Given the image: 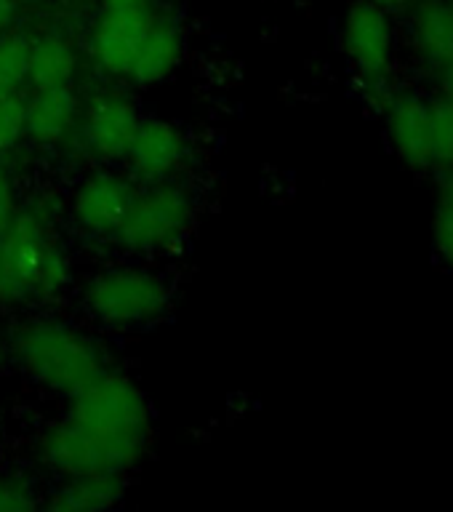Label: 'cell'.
<instances>
[{
	"label": "cell",
	"instance_id": "1",
	"mask_svg": "<svg viewBox=\"0 0 453 512\" xmlns=\"http://www.w3.org/2000/svg\"><path fill=\"white\" fill-rule=\"evenodd\" d=\"M72 398L75 408L70 419L102 454L107 470L118 475L131 467L144 451L150 427L142 392L120 376L102 374Z\"/></svg>",
	"mask_w": 453,
	"mask_h": 512
},
{
	"label": "cell",
	"instance_id": "2",
	"mask_svg": "<svg viewBox=\"0 0 453 512\" xmlns=\"http://www.w3.org/2000/svg\"><path fill=\"white\" fill-rule=\"evenodd\" d=\"M16 355L38 382L51 390L78 395L96 376H102V358L86 336L64 326L24 328L16 336Z\"/></svg>",
	"mask_w": 453,
	"mask_h": 512
},
{
	"label": "cell",
	"instance_id": "3",
	"mask_svg": "<svg viewBox=\"0 0 453 512\" xmlns=\"http://www.w3.org/2000/svg\"><path fill=\"white\" fill-rule=\"evenodd\" d=\"M86 302L96 318L112 326H131L158 318L166 310L168 291L155 275L142 270H110L96 275Z\"/></svg>",
	"mask_w": 453,
	"mask_h": 512
},
{
	"label": "cell",
	"instance_id": "4",
	"mask_svg": "<svg viewBox=\"0 0 453 512\" xmlns=\"http://www.w3.org/2000/svg\"><path fill=\"white\" fill-rule=\"evenodd\" d=\"M51 246L43 238V227L35 216L11 219L0 235V299L22 302L30 294H40L43 267Z\"/></svg>",
	"mask_w": 453,
	"mask_h": 512
},
{
	"label": "cell",
	"instance_id": "5",
	"mask_svg": "<svg viewBox=\"0 0 453 512\" xmlns=\"http://www.w3.org/2000/svg\"><path fill=\"white\" fill-rule=\"evenodd\" d=\"M342 48L350 56L358 75H379L395 70L398 32L390 11L358 0L344 16Z\"/></svg>",
	"mask_w": 453,
	"mask_h": 512
},
{
	"label": "cell",
	"instance_id": "6",
	"mask_svg": "<svg viewBox=\"0 0 453 512\" xmlns=\"http://www.w3.org/2000/svg\"><path fill=\"white\" fill-rule=\"evenodd\" d=\"M384 128L392 150L411 171H432L430 99L414 86H400L395 102L384 112Z\"/></svg>",
	"mask_w": 453,
	"mask_h": 512
},
{
	"label": "cell",
	"instance_id": "7",
	"mask_svg": "<svg viewBox=\"0 0 453 512\" xmlns=\"http://www.w3.org/2000/svg\"><path fill=\"white\" fill-rule=\"evenodd\" d=\"M403 14L416 70L422 78L435 80L453 56V0H414Z\"/></svg>",
	"mask_w": 453,
	"mask_h": 512
},
{
	"label": "cell",
	"instance_id": "8",
	"mask_svg": "<svg viewBox=\"0 0 453 512\" xmlns=\"http://www.w3.org/2000/svg\"><path fill=\"white\" fill-rule=\"evenodd\" d=\"M190 200L179 190H158L136 198L120 224V240L131 248H158L179 235L190 222Z\"/></svg>",
	"mask_w": 453,
	"mask_h": 512
},
{
	"label": "cell",
	"instance_id": "9",
	"mask_svg": "<svg viewBox=\"0 0 453 512\" xmlns=\"http://www.w3.org/2000/svg\"><path fill=\"white\" fill-rule=\"evenodd\" d=\"M150 27L152 16L144 3L104 8L94 30V51L99 64L112 75H128Z\"/></svg>",
	"mask_w": 453,
	"mask_h": 512
},
{
	"label": "cell",
	"instance_id": "10",
	"mask_svg": "<svg viewBox=\"0 0 453 512\" xmlns=\"http://www.w3.org/2000/svg\"><path fill=\"white\" fill-rule=\"evenodd\" d=\"M134 190L118 176H94L80 187L75 198V214L86 230L118 232L134 206Z\"/></svg>",
	"mask_w": 453,
	"mask_h": 512
},
{
	"label": "cell",
	"instance_id": "11",
	"mask_svg": "<svg viewBox=\"0 0 453 512\" xmlns=\"http://www.w3.org/2000/svg\"><path fill=\"white\" fill-rule=\"evenodd\" d=\"M139 118L126 99L102 96L91 104L86 118V139L104 158H123L134 142Z\"/></svg>",
	"mask_w": 453,
	"mask_h": 512
},
{
	"label": "cell",
	"instance_id": "12",
	"mask_svg": "<svg viewBox=\"0 0 453 512\" xmlns=\"http://www.w3.org/2000/svg\"><path fill=\"white\" fill-rule=\"evenodd\" d=\"M182 152V136L171 123H163V120L139 123L134 142L128 147V155L134 160L136 171L142 176H150V179L168 174L182 160Z\"/></svg>",
	"mask_w": 453,
	"mask_h": 512
},
{
	"label": "cell",
	"instance_id": "13",
	"mask_svg": "<svg viewBox=\"0 0 453 512\" xmlns=\"http://www.w3.org/2000/svg\"><path fill=\"white\" fill-rule=\"evenodd\" d=\"M75 110H78V99L70 86L43 88L27 104V134L43 144L59 142L72 126Z\"/></svg>",
	"mask_w": 453,
	"mask_h": 512
},
{
	"label": "cell",
	"instance_id": "14",
	"mask_svg": "<svg viewBox=\"0 0 453 512\" xmlns=\"http://www.w3.org/2000/svg\"><path fill=\"white\" fill-rule=\"evenodd\" d=\"M179 54H182V38L179 32L171 24H158L152 22L147 38L142 40V46L136 51L134 64H131V78L136 83H158L174 70L176 62H179Z\"/></svg>",
	"mask_w": 453,
	"mask_h": 512
},
{
	"label": "cell",
	"instance_id": "15",
	"mask_svg": "<svg viewBox=\"0 0 453 512\" xmlns=\"http://www.w3.org/2000/svg\"><path fill=\"white\" fill-rule=\"evenodd\" d=\"M120 480L110 472L96 475H78L70 486H64L51 502L56 512H99L118 502Z\"/></svg>",
	"mask_w": 453,
	"mask_h": 512
},
{
	"label": "cell",
	"instance_id": "16",
	"mask_svg": "<svg viewBox=\"0 0 453 512\" xmlns=\"http://www.w3.org/2000/svg\"><path fill=\"white\" fill-rule=\"evenodd\" d=\"M75 51L70 43L62 38H43L35 46H30V72L27 78L32 86L43 91V88H59L70 86L72 75H75Z\"/></svg>",
	"mask_w": 453,
	"mask_h": 512
},
{
	"label": "cell",
	"instance_id": "17",
	"mask_svg": "<svg viewBox=\"0 0 453 512\" xmlns=\"http://www.w3.org/2000/svg\"><path fill=\"white\" fill-rule=\"evenodd\" d=\"M30 72V43L19 35L0 40V99L22 86Z\"/></svg>",
	"mask_w": 453,
	"mask_h": 512
},
{
	"label": "cell",
	"instance_id": "18",
	"mask_svg": "<svg viewBox=\"0 0 453 512\" xmlns=\"http://www.w3.org/2000/svg\"><path fill=\"white\" fill-rule=\"evenodd\" d=\"M358 91L360 99L366 102V107L376 115H384L390 110V104L395 102V96L400 91V83L395 80L392 72H379V75H358Z\"/></svg>",
	"mask_w": 453,
	"mask_h": 512
},
{
	"label": "cell",
	"instance_id": "19",
	"mask_svg": "<svg viewBox=\"0 0 453 512\" xmlns=\"http://www.w3.org/2000/svg\"><path fill=\"white\" fill-rule=\"evenodd\" d=\"M27 131V104L19 96L0 99V152L11 150Z\"/></svg>",
	"mask_w": 453,
	"mask_h": 512
},
{
	"label": "cell",
	"instance_id": "20",
	"mask_svg": "<svg viewBox=\"0 0 453 512\" xmlns=\"http://www.w3.org/2000/svg\"><path fill=\"white\" fill-rule=\"evenodd\" d=\"M432 246L438 262L453 272V211L438 208L432 219Z\"/></svg>",
	"mask_w": 453,
	"mask_h": 512
},
{
	"label": "cell",
	"instance_id": "21",
	"mask_svg": "<svg viewBox=\"0 0 453 512\" xmlns=\"http://www.w3.org/2000/svg\"><path fill=\"white\" fill-rule=\"evenodd\" d=\"M64 283H67V264H64L62 254L51 248V254H48L46 259V267H43V278H40V294H56Z\"/></svg>",
	"mask_w": 453,
	"mask_h": 512
},
{
	"label": "cell",
	"instance_id": "22",
	"mask_svg": "<svg viewBox=\"0 0 453 512\" xmlns=\"http://www.w3.org/2000/svg\"><path fill=\"white\" fill-rule=\"evenodd\" d=\"M32 507L35 504H32L27 488L14 480H0V512H27Z\"/></svg>",
	"mask_w": 453,
	"mask_h": 512
},
{
	"label": "cell",
	"instance_id": "23",
	"mask_svg": "<svg viewBox=\"0 0 453 512\" xmlns=\"http://www.w3.org/2000/svg\"><path fill=\"white\" fill-rule=\"evenodd\" d=\"M11 219H14V192H11L8 176L0 171V235L6 232Z\"/></svg>",
	"mask_w": 453,
	"mask_h": 512
},
{
	"label": "cell",
	"instance_id": "24",
	"mask_svg": "<svg viewBox=\"0 0 453 512\" xmlns=\"http://www.w3.org/2000/svg\"><path fill=\"white\" fill-rule=\"evenodd\" d=\"M438 208H446V211H453V168H448V171H440V179H438Z\"/></svg>",
	"mask_w": 453,
	"mask_h": 512
},
{
	"label": "cell",
	"instance_id": "25",
	"mask_svg": "<svg viewBox=\"0 0 453 512\" xmlns=\"http://www.w3.org/2000/svg\"><path fill=\"white\" fill-rule=\"evenodd\" d=\"M435 86L440 88V94H446V96H453V56L448 59L443 67L438 70V75H435V80H432Z\"/></svg>",
	"mask_w": 453,
	"mask_h": 512
},
{
	"label": "cell",
	"instance_id": "26",
	"mask_svg": "<svg viewBox=\"0 0 453 512\" xmlns=\"http://www.w3.org/2000/svg\"><path fill=\"white\" fill-rule=\"evenodd\" d=\"M366 3H374V6L384 8V11H390V14H395V11H406L414 0H366Z\"/></svg>",
	"mask_w": 453,
	"mask_h": 512
},
{
	"label": "cell",
	"instance_id": "27",
	"mask_svg": "<svg viewBox=\"0 0 453 512\" xmlns=\"http://www.w3.org/2000/svg\"><path fill=\"white\" fill-rule=\"evenodd\" d=\"M14 11V0H0V32H3V27L14 19Z\"/></svg>",
	"mask_w": 453,
	"mask_h": 512
},
{
	"label": "cell",
	"instance_id": "28",
	"mask_svg": "<svg viewBox=\"0 0 453 512\" xmlns=\"http://www.w3.org/2000/svg\"><path fill=\"white\" fill-rule=\"evenodd\" d=\"M139 3H144V0H104V8H110V6H139Z\"/></svg>",
	"mask_w": 453,
	"mask_h": 512
},
{
	"label": "cell",
	"instance_id": "29",
	"mask_svg": "<svg viewBox=\"0 0 453 512\" xmlns=\"http://www.w3.org/2000/svg\"><path fill=\"white\" fill-rule=\"evenodd\" d=\"M440 96H443V104H446L448 115H451V120H453V96H446V94H440Z\"/></svg>",
	"mask_w": 453,
	"mask_h": 512
}]
</instances>
